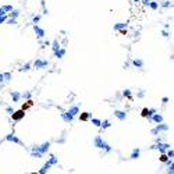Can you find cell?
Listing matches in <instances>:
<instances>
[{"instance_id": "277c9868", "label": "cell", "mask_w": 174, "mask_h": 174, "mask_svg": "<svg viewBox=\"0 0 174 174\" xmlns=\"http://www.w3.org/2000/svg\"><path fill=\"white\" fill-rule=\"evenodd\" d=\"M169 148H170V145H169V143H162L160 141H159L156 145H153V146H152V149H159V150H160V153H164Z\"/></svg>"}, {"instance_id": "1f68e13d", "label": "cell", "mask_w": 174, "mask_h": 174, "mask_svg": "<svg viewBox=\"0 0 174 174\" xmlns=\"http://www.w3.org/2000/svg\"><path fill=\"white\" fill-rule=\"evenodd\" d=\"M10 16H11V17H14V18H17V17L20 16V11H18V10H13Z\"/></svg>"}, {"instance_id": "7bdbcfd3", "label": "cell", "mask_w": 174, "mask_h": 174, "mask_svg": "<svg viewBox=\"0 0 174 174\" xmlns=\"http://www.w3.org/2000/svg\"><path fill=\"white\" fill-rule=\"evenodd\" d=\"M162 35H163L164 38H167V36H169V32H167V31H162Z\"/></svg>"}, {"instance_id": "f6af8a7d", "label": "cell", "mask_w": 174, "mask_h": 174, "mask_svg": "<svg viewBox=\"0 0 174 174\" xmlns=\"http://www.w3.org/2000/svg\"><path fill=\"white\" fill-rule=\"evenodd\" d=\"M162 102H163V103H167V102H169V98H163V99H162Z\"/></svg>"}, {"instance_id": "ffe728a7", "label": "cell", "mask_w": 174, "mask_h": 174, "mask_svg": "<svg viewBox=\"0 0 174 174\" xmlns=\"http://www.w3.org/2000/svg\"><path fill=\"white\" fill-rule=\"evenodd\" d=\"M139 153H141L139 149H138V148H135V149L131 152V156H130V158H131V159H138V158H139Z\"/></svg>"}, {"instance_id": "9c48e42d", "label": "cell", "mask_w": 174, "mask_h": 174, "mask_svg": "<svg viewBox=\"0 0 174 174\" xmlns=\"http://www.w3.org/2000/svg\"><path fill=\"white\" fill-rule=\"evenodd\" d=\"M33 31H35V33H36V36H38L39 39H42V38H45V35H46V33H45V31H43L42 28H39V27H38L36 24H33Z\"/></svg>"}, {"instance_id": "7402d4cb", "label": "cell", "mask_w": 174, "mask_h": 174, "mask_svg": "<svg viewBox=\"0 0 174 174\" xmlns=\"http://www.w3.org/2000/svg\"><path fill=\"white\" fill-rule=\"evenodd\" d=\"M32 104H33V102H32L31 99H28V100H27V103H24V104H22V107H21V109H24V110H27L28 107H31Z\"/></svg>"}, {"instance_id": "bcb514c9", "label": "cell", "mask_w": 174, "mask_h": 174, "mask_svg": "<svg viewBox=\"0 0 174 174\" xmlns=\"http://www.w3.org/2000/svg\"><path fill=\"white\" fill-rule=\"evenodd\" d=\"M132 1H135V3H138V1H141V0H132Z\"/></svg>"}, {"instance_id": "e0dca14e", "label": "cell", "mask_w": 174, "mask_h": 174, "mask_svg": "<svg viewBox=\"0 0 174 174\" xmlns=\"http://www.w3.org/2000/svg\"><path fill=\"white\" fill-rule=\"evenodd\" d=\"M89 117H91V114H89L88 111H85V113H81V114H79V120H81V121H88V120H89Z\"/></svg>"}, {"instance_id": "ac0fdd59", "label": "cell", "mask_w": 174, "mask_h": 174, "mask_svg": "<svg viewBox=\"0 0 174 174\" xmlns=\"http://www.w3.org/2000/svg\"><path fill=\"white\" fill-rule=\"evenodd\" d=\"M127 27V24L125 22H117V24H114V31H120V29H123V28H125Z\"/></svg>"}, {"instance_id": "ee69618b", "label": "cell", "mask_w": 174, "mask_h": 174, "mask_svg": "<svg viewBox=\"0 0 174 174\" xmlns=\"http://www.w3.org/2000/svg\"><path fill=\"white\" fill-rule=\"evenodd\" d=\"M162 6H163V7H169V6H170V3H169V1H166V3H163Z\"/></svg>"}, {"instance_id": "f1b7e54d", "label": "cell", "mask_w": 174, "mask_h": 174, "mask_svg": "<svg viewBox=\"0 0 174 174\" xmlns=\"http://www.w3.org/2000/svg\"><path fill=\"white\" fill-rule=\"evenodd\" d=\"M110 125H111V124H110V121H109V120H104V121H102V127H103V128H109Z\"/></svg>"}, {"instance_id": "5b68a950", "label": "cell", "mask_w": 174, "mask_h": 174, "mask_svg": "<svg viewBox=\"0 0 174 174\" xmlns=\"http://www.w3.org/2000/svg\"><path fill=\"white\" fill-rule=\"evenodd\" d=\"M49 148H50V142H45V143H42V145H39V146H35L32 150H38V152H40V153H46L49 150Z\"/></svg>"}, {"instance_id": "7c38bea8", "label": "cell", "mask_w": 174, "mask_h": 174, "mask_svg": "<svg viewBox=\"0 0 174 174\" xmlns=\"http://www.w3.org/2000/svg\"><path fill=\"white\" fill-rule=\"evenodd\" d=\"M6 141H8V142H14V143H20V145H21V141H20L14 134H8L7 136H6Z\"/></svg>"}, {"instance_id": "3957f363", "label": "cell", "mask_w": 174, "mask_h": 174, "mask_svg": "<svg viewBox=\"0 0 174 174\" xmlns=\"http://www.w3.org/2000/svg\"><path fill=\"white\" fill-rule=\"evenodd\" d=\"M24 117H25V110L24 109H20V110L14 111V113L11 114V119L14 120V121H21Z\"/></svg>"}, {"instance_id": "8fae6325", "label": "cell", "mask_w": 174, "mask_h": 174, "mask_svg": "<svg viewBox=\"0 0 174 174\" xmlns=\"http://www.w3.org/2000/svg\"><path fill=\"white\" fill-rule=\"evenodd\" d=\"M114 116L120 120V121H124L127 119V113L125 111H121V110H116L114 111Z\"/></svg>"}, {"instance_id": "e575fe53", "label": "cell", "mask_w": 174, "mask_h": 174, "mask_svg": "<svg viewBox=\"0 0 174 174\" xmlns=\"http://www.w3.org/2000/svg\"><path fill=\"white\" fill-rule=\"evenodd\" d=\"M21 70H22V71H28V70H31V64H29V63H27V64L24 65V67L21 68Z\"/></svg>"}, {"instance_id": "836d02e7", "label": "cell", "mask_w": 174, "mask_h": 174, "mask_svg": "<svg viewBox=\"0 0 174 174\" xmlns=\"http://www.w3.org/2000/svg\"><path fill=\"white\" fill-rule=\"evenodd\" d=\"M7 20H8V16H7V14H6V16H1V17H0V24H3V22H6Z\"/></svg>"}, {"instance_id": "4fadbf2b", "label": "cell", "mask_w": 174, "mask_h": 174, "mask_svg": "<svg viewBox=\"0 0 174 174\" xmlns=\"http://www.w3.org/2000/svg\"><path fill=\"white\" fill-rule=\"evenodd\" d=\"M150 120H153L156 124H160V123H163V116L162 114H159V113H155L153 116H152V119Z\"/></svg>"}, {"instance_id": "484cf974", "label": "cell", "mask_w": 174, "mask_h": 174, "mask_svg": "<svg viewBox=\"0 0 174 174\" xmlns=\"http://www.w3.org/2000/svg\"><path fill=\"white\" fill-rule=\"evenodd\" d=\"M53 52H56V50H59L60 49V45H59V40H53Z\"/></svg>"}, {"instance_id": "5bb4252c", "label": "cell", "mask_w": 174, "mask_h": 174, "mask_svg": "<svg viewBox=\"0 0 174 174\" xmlns=\"http://www.w3.org/2000/svg\"><path fill=\"white\" fill-rule=\"evenodd\" d=\"M52 166H53V164H52L50 162H46V163H45V166H43V167H42V169L39 170V174H45V173H48V171H49V169H50Z\"/></svg>"}, {"instance_id": "ba28073f", "label": "cell", "mask_w": 174, "mask_h": 174, "mask_svg": "<svg viewBox=\"0 0 174 174\" xmlns=\"http://www.w3.org/2000/svg\"><path fill=\"white\" fill-rule=\"evenodd\" d=\"M155 113H156V110H155V109H146V107H145V109H142L141 116H142V117H148V119L150 120V119H152V116H153Z\"/></svg>"}, {"instance_id": "44dd1931", "label": "cell", "mask_w": 174, "mask_h": 174, "mask_svg": "<svg viewBox=\"0 0 174 174\" xmlns=\"http://www.w3.org/2000/svg\"><path fill=\"white\" fill-rule=\"evenodd\" d=\"M169 160H170V158H169V156H167V153H166V152H164V153H162V155H160V162H163V163H167V162H169Z\"/></svg>"}, {"instance_id": "8992f818", "label": "cell", "mask_w": 174, "mask_h": 174, "mask_svg": "<svg viewBox=\"0 0 174 174\" xmlns=\"http://www.w3.org/2000/svg\"><path fill=\"white\" fill-rule=\"evenodd\" d=\"M167 130H169V125L163 124V123H160V124L156 125V128H153V130H152V134L156 135V134H159V132H162V131H167Z\"/></svg>"}, {"instance_id": "f35d334b", "label": "cell", "mask_w": 174, "mask_h": 174, "mask_svg": "<svg viewBox=\"0 0 174 174\" xmlns=\"http://www.w3.org/2000/svg\"><path fill=\"white\" fill-rule=\"evenodd\" d=\"M6 111H7V113H10V114H13V113H14V109H13V107H7V109H6Z\"/></svg>"}, {"instance_id": "7dc6e473", "label": "cell", "mask_w": 174, "mask_h": 174, "mask_svg": "<svg viewBox=\"0 0 174 174\" xmlns=\"http://www.w3.org/2000/svg\"><path fill=\"white\" fill-rule=\"evenodd\" d=\"M173 160H174V159H173Z\"/></svg>"}, {"instance_id": "8d00e7d4", "label": "cell", "mask_w": 174, "mask_h": 174, "mask_svg": "<svg viewBox=\"0 0 174 174\" xmlns=\"http://www.w3.org/2000/svg\"><path fill=\"white\" fill-rule=\"evenodd\" d=\"M10 78H11V74H10V72H6V74H4V79H6V81H10Z\"/></svg>"}, {"instance_id": "d4e9b609", "label": "cell", "mask_w": 174, "mask_h": 174, "mask_svg": "<svg viewBox=\"0 0 174 174\" xmlns=\"http://www.w3.org/2000/svg\"><path fill=\"white\" fill-rule=\"evenodd\" d=\"M149 7L152 8V10H158L159 3H158V1H150V3H149Z\"/></svg>"}, {"instance_id": "f546056e", "label": "cell", "mask_w": 174, "mask_h": 174, "mask_svg": "<svg viewBox=\"0 0 174 174\" xmlns=\"http://www.w3.org/2000/svg\"><path fill=\"white\" fill-rule=\"evenodd\" d=\"M7 24H10V25H16V24H17V20L14 18V17H11L10 20H7Z\"/></svg>"}, {"instance_id": "7a4b0ae2", "label": "cell", "mask_w": 174, "mask_h": 174, "mask_svg": "<svg viewBox=\"0 0 174 174\" xmlns=\"http://www.w3.org/2000/svg\"><path fill=\"white\" fill-rule=\"evenodd\" d=\"M93 145H95L96 148H99V149H104L106 152H111V146L106 142L104 139H103L100 135H96V136H95V139H93Z\"/></svg>"}, {"instance_id": "ab89813d", "label": "cell", "mask_w": 174, "mask_h": 174, "mask_svg": "<svg viewBox=\"0 0 174 174\" xmlns=\"http://www.w3.org/2000/svg\"><path fill=\"white\" fill-rule=\"evenodd\" d=\"M120 33H121V35H127V29H125V28L120 29Z\"/></svg>"}, {"instance_id": "2e32d148", "label": "cell", "mask_w": 174, "mask_h": 174, "mask_svg": "<svg viewBox=\"0 0 174 174\" xmlns=\"http://www.w3.org/2000/svg\"><path fill=\"white\" fill-rule=\"evenodd\" d=\"M132 65L138 67V68H142L143 67V60H141V59H135V60H132Z\"/></svg>"}, {"instance_id": "d590c367", "label": "cell", "mask_w": 174, "mask_h": 174, "mask_svg": "<svg viewBox=\"0 0 174 174\" xmlns=\"http://www.w3.org/2000/svg\"><path fill=\"white\" fill-rule=\"evenodd\" d=\"M39 20H40V17H39V16H36V17H33V18H32L33 24H38V22H39Z\"/></svg>"}, {"instance_id": "4dcf8cb0", "label": "cell", "mask_w": 174, "mask_h": 174, "mask_svg": "<svg viewBox=\"0 0 174 174\" xmlns=\"http://www.w3.org/2000/svg\"><path fill=\"white\" fill-rule=\"evenodd\" d=\"M123 95L125 96V98H128V99H131V91H130V89H125V91L123 92Z\"/></svg>"}, {"instance_id": "30bf717a", "label": "cell", "mask_w": 174, "mask_h": 174, "mask_svg": "<svg viewBox=\"0 0 174 174\" xmlns=\"http://www.w3.org/2000/svg\"><path fill=\"white\" fill-rule=\"evenodd\" d=\"M13 11V6H3V7H0V17L1 16H6L8 13H11Z\"/></svg>"}, {"instance_id": "d6a6232c", "label": "cell", "mask_w": 174, "mask_h": 174, "mask_svg": "<svg viewBox=\"0 0 174 174\" xmlns=\"http://www.w3.org/2000/svg\"><path fill=\"white\" fill-rule=\"evenodd\" d=\"M49 162H50V163H52V164H57V162H59V159L56 158V156H52V158H50V160H49Z\"/></svg>"}, {"instance_id": "60d3db41", "label": "cell", "mask_w": 174, "mask_h": 174, "mask_svg": "<svg viewBox=\"0 0 174 174\" xmlns=\"http://www.w3.org/2000/svg\"><path fill=\"white\" fill-rule=\"evenodd\" d=\"M143 96H145V92H143V91L138 92V98H143Z\"/></svg>"}, {"instance_id": "74e56055", "label": "cell", "mask_w": 174, "mask_h": 174, "mask_svg": "<svg viewBox=\"0 0 174 174\" xmlns=\"http://www.w3.org/2000/svg\"><path fill=\"white\" fill-rule=\"evenodd\" d=\"M4 81H6V79H4V74H3V72H0V84H3Z\"/></svg>"}, {"instance_id": "603a6c76", "label": "cell", "mask_w": 174, "mask_h": 174, "mask_svg": "<svg viewBox=\"0 0 174 174\" xmlns=\"http://www.w3.org/2000/svg\"><path fill=\"white\" fill-rule=\"evenodd\" d=\"M91 121H92V124H93L95 127H102V121H100L99 119H92Z\"/></svg>"}, {"instance_id": "9a60e30c", "label": "cell", "mask_w": 174, "mask_h": 174, "mask_svg": "<svg viewBox=\"0 0 174 174\" xmlns=\"http://www.w3.org/2000/svg\"><path fill=\"white\" fill-rule=\"evenodd\" d=\"M11 99H13V102H14V103L20 102V99H21V93H20V92H17V91L11 92Z\"/></svg>"}, {"instance_id": "cb8c5ba5", "label": "cell", "mask_w": 174, "mask_h": 174, "mask_svg": "<svg viewBox=\"0 0 174 174\" xmlns=\"http://www.w3.org/2000/svg\"><path fill=\"white\" fill-rule=\"evenodd\" d=\"M42 155H43V153H40V152H38V150H32V158L40 159L42 158Z\"/></svg>"}, {"instance_id": "83f0119b", "label": "cell", "mask_w": 174, "mask_h": 174, "mask_svg": "<svg viewBox=\"0 0 174 174\" xmlns=\"http://www.w3.org/2000/svg\"><path fill=\"white\" fill-rule=\"evenodd\" d=\"M166 153H167V156H169L170 159H174V150H171L170 148H169V149L166 150Z\"/></svg>"}, {"instance_id": "d6986e66", "label": "cell", "mask_w": 174, "mask_h": 174, "mask_svg": "<svg viewBox=\"0 0 174 174\" xmlns=\"http://www.w3.org/2000/svg\"><path fill=\"white\" fill-rule=\"evenodd\" d=\"M64 54H65V50H64V49H59V50H56L54 52V56L57 57V59H61Z\"/></svg>"}, {"instance_id": "6da1fadb", "label": "cell", "mask_w": 174, "mask_h": 174, "mask_svg": "<svg viewBox=\"0 0 174 174\" xmlns=\"http://www.w3.org/2000/svg\"><path fill=\"white\" fill-rule=\"evenodd\" d=\"M78 113H79V106H78V104H75V106H71V107L65 111V113H63V114H61V117H63L64 121H67V123H68V121H72L74 117H75Z\"/></svg>"}, {"instance_id": "b9f144b4", "label": "cell", "mask_w": 174, "mask_h": 174, "mask_svg": "<svg viewBox=\"0 0 174 174\" xmlns=\"http://www.w3.org/2000/svg\"><path fill=\"white\" fill-rule=\"evenodd\" d=\"M152 1V0H142V3L145 4V6H149V3Z\"/></svg>"}, {"instance_id": "52a82bcc", "label": "cell", "mask_w": 174, "mask_h": 174, "mask_svg": "<svg viewBox=\"0 0 174 174\" xmlns=\"http://www.w3.org/2000/svg\"><path fill=\"white\" fill-rule=\"evenodd\" d=\"M48 65H49L48 60H40V59L35 60V63H33V67H35V68H45V67H48Z\"/></svg>"}, {"instance_id": "4316f807", "label": "cell", "mask_w": 174, "mask_h": 174, "mask_svg": "<svg viewBox=\"0 0 174 174\" xmlns=\"http://www.w3.org/2000/svg\"><path fill=\"white\" fill-rule=\"evenodd\" d=\"M21 98H22V99H25V100L31 99V92H24V93L21 95Z\"/></svg>"}]
</instances>
